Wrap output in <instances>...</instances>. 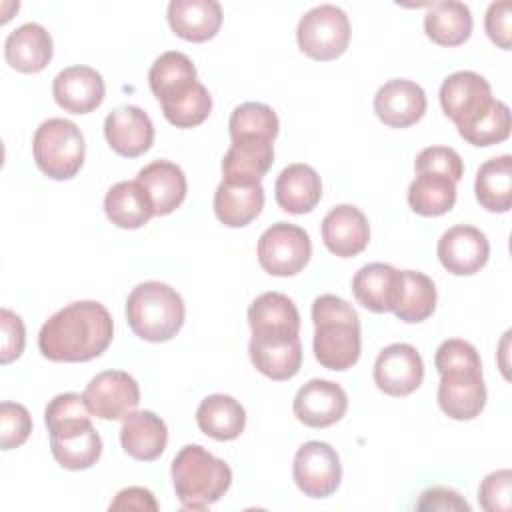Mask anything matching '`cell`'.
Returning a JSON list of instances; mask_svg holds the SVG:
<instances>
[{
    "instance_id": "cell-1",
    "label": "cell",
    "mask_w": 512,
    "mask_h": 512,
    "mask_svg": "<svg viewBox=\"0 0 512 512\" xmlns=\"http://www.w3.org/2000/svg\"><path fill=\"white\" fill-rule=\"evenodd\" d=\"M114 322L104 304L80 300L52 314L38 334V350L52 362H88L112 342Z\"/></svg>"
},
{
    "instance_id": "cell-2",
    "label": "cell",
    "mask_w": 512,
    "mask_h": 512,
    "mask_svg": "<svg viewBox=\"0 0 512 512\" xmlns=\"http://www.w3.org/2000/svg\"><path fill=\"white\" fill-rule=\"evenodd\" d=\"M314 356L328 370H348L360 358L358 312L334 294H322L312 302Z\"/></svg>"
},
{
    "instance_id": "cell-3",
    "label": "cell",
    "mask_w": 512,
    "mask_h": 512,
    "mask_svg": "<svg viewBox=\"0 0 512 512\" xmlns=\"http://www.w3.org/2000/svg\"><path fill=\"white\" fill-rule=\"evenodd\" d=\"M172 484L186 510H204L232 484L230 466L200 444H186L172 460Z\"/></svg>"
},
{
    "instance_id": "cell-4",
    "label": "cell",
    "mask_w": 512,
    "mask_h": 512,
    "mask_svg": "<svg viewBox=\"0 0 512 512\" xmlns=\"http://www.w3.org/2000/svg\"><path fill=\"white\" fill-rule=\"evenodd\" d=\"M182 296L164 282H142L126 298V320L132 332L146 342H168L184 324Z\"/></svg>"
},
{
    "instance_id": "cell-5",
    "label": "cell",
    "mask_w": 512,
    "mask_h": 512,
    "mask_svg": "<svg viewBox=\"0 0 512 512\" xmlns=\"http://www.w3.org/2000/svg\"><path fill=\"white\" fill-rule=\"evenodd\" d=\"M34 162L52 180L74 178L86 156V144L80 128L64 118L44 120L32 140Z\"/></svg>"
},
{
    "instance_id": "cell-6",
    "label": "cell",
    "mask_w": 512,
    "mask_h": 512,
    "mask_svg": "<svg viewBox=\"0 0 512 512\" xmlns=\"http://www.w3.org/2000/svg\"><path fill=\"white\" fill-rule=\"evenodd\" d=\"M296 40L298 48L312 60H336L350 44V20L342 8L320 4L300 18Z\"/></svg>"
},
{
    "instance_id": "cell-7",
    "label": "cell",
    "mask_w": 512,
    "mask_h": 512,
    "mask_svg": "<svg viewBox=\"0 0 512 512\" xmlns=\"http://www.w3.org/2000/svg\"><path fill=\"white\" fill-rule=\"evenodd\" d=\"M312 242L304 228L288 222H276L266 228L258 240V262L272 276H294L308 264Z\"/></svg>"
},
{
    "instance_id": "cell-8",
    "label": "cell",
    "mask_w": 512,
    "mask_h": 512,
    "mask_svg": "<svg viewBox=\"0 0 512 512\" xmlns=\"http://www.w3.org/2000/svg\"><path fill=\"white\" fill-rule=\"evenodd\" d=\"M292 476L304 496H332L342 480V464L338 452L328 442L320 440H310L302 444L294 456Z\"/></svg>"
},
{
    "instance_id": "cell-9",
    "label": "cell",
    "mask_w": 512,
    "mask_h": 512,
    "mask_svg": "<svg viewBox=\"0 0 512 512\" xmlns=\"http://www.w3.org/2000/svg\"><path fill=\"white\" fill-rule=\"evenodd\" d=\"M82 396L90 414L100 420H124L140 404L138 382L124 370L96 374Z\"/></svg>"
},
{
    "instance_id": "cell-10",
    "label": "cell",
    "mask_w": 512,
    "mask_h": 512,
    "mask_svg": "<svg viewBox=\"0 0 512 512\" xmlns=\"http://www.w3.org/2000/svg\"><path fill=\"white\" fill-rule=\"evenodd\" d=\"M492 102L494 98L488 80L472 70L454 72L440 86V106L456 128L476 120Z\"/></svg>"
},
{
    "instance_id": "cell-11",
    "label": "cell",
    "mask_w": 512,
    "mask_h": 512,
    "mask_svg": "<svg viewBox=\"0 0 512 512\" xmlns=\"http://www.w3.org/2000/svg\"><path fill=\"white\" fill-rule=\"evenodd\" d=\"M424 380V362L420 352L404 342L380 350L374 362V382L388 396H408Z\"/></svg>"
},
{
    "instance_id": "cell-12",
    "label": "cell",
    "mask_w": 512,
    "mask_h": 512,
    "mask_svg": "<svg viewBox=\"0 0 512 512\" xmlns=\"http://www.w3.org/2000/svg\"><path fill=\"white\" fill-rule=\"evenodd\" d=\"M440 264L456 276H472L480 272L490 256V244L482 230L458 224L448 228L436 246Z\"/></svg>"
},
{
    "instance_id": "cell-13",
    "label": "cell",
    "mask_w": 512,
    "mask_h": 512,
    "mask_svg": "<svg viewBox=\"0 0 512 512\" xmlns=\"http://www.w3.org/2000/svg\"><path fill=\"white\" fill-rule=\"evenodd\" d=\"M294 416L310 428H328L342 420L348 410L344 388L332 380L314 378L306 382L294 396Z\"/></svg>"
},
{
    "instance_id": "cell-14",
    "label": "cell",
    "mask_w": 512,
    "mask_h": 512,
    "mask_svg": "<svg viewBox=\"0 0 512 512\" xmlns=\"http://www.w3.org/2000/svg\"><path fill=\"white\" fill-rule=\"evenodd\" d=\"M104 80L92 66L76 64L60 70L52 82L56 104L70 114H88L104 100Z\"/></svg>"
},
{
    "instance_id": "cell-15",
    "label": "cell",
    "mask_w": 512,
    "mask_h": 512,
    "mask_svg": "<svg viewBox=\"0 0 512 512\" xmlns=\"http://www.w3.org/2000/svg\"><path fill=\"white\" fill-rule=\"evenodd\" d=\"M104 136L108 146L124 156L136 158L150 150L154 142V124L138 106H118L104 120Z\"/></svg>"
},
{
    "instance_id": "cell-16",
    "label": "cell",
    "mask_w": 512,
    "mask_h": 512,
    "mask_svg": "<svg viewBox=\"0 0 512 512\" xmlns=\"http://www.w3.org/2000/svg\"><path fill=\"white\" fill-rule=\"evenodd\" d=\"M374 112L390 128H408L426 112V94L420 84L394 78L378 88L374 96Z\"/></svg>"
},
{
    "instance_id": "cell-17",
    "label": "cell",
    "mask_w": 512,
    "mask_h": 512,
    "mask_svg": "<svg viewBox=\"0 0 512 512\" xmlns=\"http://www.w3.org/2000/svg\"><path fill=\"white\" fill-rule=\"evenodd\" d=\"M438 406L452 420H474L486 406L482 370L440 374Z\"/></svg>"
},
{
    "instance_id": "cell-18",
    "label": "cell",
    "mask_w": 512,
    "mask_h": 512,
    "mask_svg": "<svg viewBox=\"0 0 512 512\" xmlns=\"http://www.w3.org/2000/svg\"><path fill=\"white\" fill-rule=\"evenodd\" d=\"M322 240L334 256L352 258L368 246V240H370L368 218L360 208L352 204H340L324 216Z\"/></svg>"
},
{
    "instance_id": "cell-19",
    "label": "cell",
    "mask_w": 512,
    "mask_h": 512,
    "mask_svg": "<svg viewBox=\"0 0 512 512\" xmlns=\"http://www.w3.org/2000/svg\"><path fill=\"white\" fill-rule=\"evenodd\" d=\"M248 352L254 368L270 380H290L302 366V344L298 336L252 334Z\"/></svg>"
},
{
    "instance_id": "cell-20",
    "label": "cell",
    "mask_w": 512,
    "mask_h": 512,
    "mask_svg": "<svg viewBox=\"0 0 512 512\" xmlns=\"http://www.w3.org/2000/svg\"><path fill=\"white\" fill-rule=\"evenodd\" d=\"M402 288V270L384 262L362 266L352 278V292L366 310L382 314L392 312Z\"/></svg>"
},
{
    "instance_id": "cell-21",
    "label": "cell",
    "mask_w": 512,
    "mask_h": 512,
    "mask_svg": "<svg viewBox=\"0 0 512 512\" xmlns=\"http://www.w3.org/2000/svg\"><path fill=\"white\" fill-rule=\"evenodd\" d=\"M264 206V188L260 182L222 178L214 192V214L228 228L250 224Z\"/></svg>"
},
{
    "instance_id": "cell-22",
    "label": "cell",
    "mask_w": 512,
    "mask_h": 512,
    "mask_svg": "<svg viewBox=\"0 0 512 512\" xmlns=\"http://www.w3.org/2000/svg\"><path fill=\"white\" fill-rule=\"evenodd\" d=\"M52 52L54 44L50 32L36 22H26L18 26L6 36L4 42L6 62L10 64V68L24 74L42 72L50 64Z\"/></svg>"
},
{
    "instance_id": "cell-23",
    "label": "cell",
    "mask_w": 512,
    "mask_h": 512,
    "mask_svg": "<svg viewBox=\"0 0 512 512\" xmlns=\"http://www.w3.org/2000/svg\"><path fill=\"white\" fill-rule=\"evenodd\" d=\"M222 6L216 0H172L168 24L176 36L188 42H206L222 26Z\"/></svg>"
},
{
    "instance_id": "cell-24",
    "label": "cell",
    "mask_w": 512,
    "mask_h": 512,
    "mask_svg": "<svg viewBox=\"0 0 512 512\" xmlns=\"http://www.w3.org/2000/svg\"><path fill=\"white\" fill-rule=\"evenodd\" d=\"M168 442L166 422L150 410L132 412L124 418L120 428V444L124 452L140 462L156 460Z\"/></svg>"
},
{
    "instance_id": "cell-25",
    "label": "cell",
    "mask_w": 512,
    "mask_h": 512,
    "mask_svg": "<svg viewBox=\"0 0 512 512\" xmlns=\"http://www.w3.org/2000/svg\"><path fill=\"white\" fill-rule=\"evenodd\" d=\"M278 206L288 214H308L322 198V180L308 164L286 166L274 184Z\"/></svg>"
},
{
    "instance_id": "cell-26",
    "label": "cell",
    "mask_w": 512,
    "mask_h": 512,
    "mask_svg": "<svg viewBox=\"0 0 512 512\" xmlns=\"http://www.w3.org/2000/svg\"><path fill=\"white\" fill-rule=\"evenodd\" d=\"M248 324L258 336H298L300 314L286 294L264 292L248 308Z\"/></svg>"
},
{
    "instance_id": "cell-27",
    "label": "cell",
    "mask_w": 512,
    "mask_h": 512,
    "mask_svg": "<svg viewBox=\"0 0 512 512\" xmlns=\"http://www.w3.org/2000/svg\"><path fill=\"white\" fill-rule=\"evenodd\" d=\"M104 212L114 226L136 230L154 216V204L148 190L138 180H122L106 192Z\"/></svg>"
},
{
    "instance_id": "cell-28",
    "label": "cell",
    "mask_w": 512,
    "mask_h": 512,
    "mask_svg": "<svg viewBox=\"0 0 512 512\" xmlns=\"http://www.w3.org/2000/svg\"><path fill=\"white\" fill-rule=\"evenodd\" d=\"M150 194L154 216L172 214L186 198L188 184L180 166L168 160H154L146 164L136 178Z\"/></svg>"
},
{
    "instance_id": "cell-29",
    "label": "cell",
    "mask_w": 512,
    "mask_h": 512,
    "mask_svg": "<svg viewBox=\"0 0 512 512\" xmlns=\"http://www.w3.org/2000/svg\"><path fill=\"white\" fill-rule=\"evenodd\" d=\"M50 450L54 460L66 470H86L102 456V438L92 422L50 434Z\"/></svg>"
},
{
    "instance_id": "cell-30",
    "label": "cell",
    "mask_w": 512,
    "mask_h": 512,
    "mask_svg": "<svg viewBox=\"0 0 512 512\" xmlns=\"http://www.w3.org/2000/svg\"><path fill=\"white\" fill-rule=\"evenodd\" d=\"M274 162L272 140H232L222 160V178L260 182Z\"/></svg>"
},
{
    "instance_id": "cell-31",
    "label": "cell",
    "mask_w": 512,
    "mask_h": 512,
    "mask_svg": "<svg viewBox=\"0 0 512 512\" xmlns=\"http://www.w3.org/2000/svg\"><path fill=\"white\" fill-rule=\"evenodd\" d=\"M196 424L200 432L214 440H236L244 432L246 412L236 398L226 394H210L196 410Z\"/></svg>"
},
{
    "instance_id": "cell-32",
    "label": "cell",
    "mask_w": 512,
    "mask_h": 512,
    "mask_svg": "<svg viewBox=\"0 0 512 512\" xmlns=\"http://www.w3.org/2000/svg\"><path fill=\"white\" fill-rule=\"evenodd\" d=\"M424 32L438 46H460L472 34V12L464 2H434L424 14Z\"/></svg>"
},
{
    "instance_id": "cell-33",
    "label": "cell",
    "mask_w": 512,
    "mask_h": 512,
    "mask_svg": "<svg viewBox=\"0 0 512 512\" xmlns=\"http://www.w3.org/2000/svg\"><path fill=\"white\" fill-rule=\"evenodd\" d=\"M474 192L488 212H508L512 206V156L502 154L486 160L476 172Z\"/></svg>"
},
{
    "instance_id": "cell-34",
    "label": "cell",
    "mask_w": 512,
    "mask_h": 512,
    "mask_svg": "<svg viewBox=\"0 0 512 512\" xmlns=\"http://www.w3.org/2000/svg\"><path fill=\"white\" fill-rule=\"evenodd\" d=\"M408 204L420 216H442L456 204V182L438 172H418L408 188Z\"/></svg>"
},
{
    "instance_id": "cell-35",
    "label": "cell",
    "mask_w": 512,
    "mask_h": 512,
    "mask_svg": "<svg viewBox=\"0 0 512 512\" xmlns=\"http://www.w3.org/2000/svg\"><path fill=\"white\" fill-rule=\"evenodd\" d=\"M158 102L164 118L176 128H194L202 124L212 110V96L198 80Z\"/></svg>"
},
{
    "instance_id": "cell-36",
    "label": "cell",
    "mask_w": 512,
    "mask_h": 512,
    "mask_svg": "<svg viewBox=\"0 0 512 512\" xmlns=\"http://www.w3.org/2000/svg\"><path fill=\"white\" fill-rule=\"evenodd\" d=\"M436 286L432 278L416 270H402V288L394 306L396 318L414 324L432 316L436 308Z\"/></svg>"
},
{
    "instance_id": "cell-37",
    "label": "cell",
    "mask_w": 512,
    "mask_h": 512,
    "mask_svg": "<svg viewBox=\"0 0 512 512\" xmlns=\"http://www.w3.org/2000/svg\"><path fill=\"white\" fill-rule=\"evenodd\" d=\"M196 78L198 74H196L194 62L178 50L160 54L148 72L150 90L158 100L196 82Z\"/></svg>"
},
{
    "instance_id": "cell-38",
    "label": "cell",
    "mask_w": 512,
    "mask_h": 512,
    "mask_svg": "<svg viewBox=\"0 0 512 512\" xmlns=\"http://www.w3.org/2000/svg\"><path fill=\"white\" fill-rule=\"evenodd\" d=\"M278 116L276 112L262 102H244L234 108L228 120V132L232 140L242 138H260L272 140L278 136Z\"/></svg>"
},
{
    "instance_id": "cell-39",
    "label": "cell",
    "mask_w": 512,
    "mask_h": 512,
    "mask_svg": "<svg viewBox=\"0 0 512 512\" xmlns=\"http://www.w3.org/2000/svg\"><path fill=\"white\" fill-rule=\"evenodd\" d=\"M510 110L502 100H494L490 108L470 124L458 128V134L472 146H492L510 136Z\"/></svg>"
},
{
    "instance_id": "cell-40",
    "label": "cell",
    "mask_w": 512,
    "mask_h": 512,
    "mask_svg": "<svg viewBox=\"0 0 512 512\" xmlns=\"http://www.w3.org/2000/svg\"><path fill=\"white\" fill-rule=\"evenodd\" d=\"M44 422L50 434H58L90 422V410L84 396L76 392H64L54 396L44 410Z\"/></svg>"
},
{
    "instance_id": "cell-41",
    "label": "cell",
    "mask_w": 512,
    "mask_h": 512,
    "mask_svg": "<svg viewBox=\"0 0 512 512\" xmlns=\"http://www.w3.org/2000/svg\"><path fill=\"white\" fill-rule=\"evenodd\" d=\"M434 364L438 374L448 372H466V370H482L480 356L476 348L460 338H448L436 348Z\"/></svg>"
},
{
    "instance_id": "cell-42",
    "label": "cell",
    "mask_w": 512,
    "mask_h": 512,
    "mask_svg": "<svg viewBox=\"0 0 512 512\" xmlns=\"http://www.w3.org/2000/svg\"><path fill=\"white\" fill-rule=\"evenodd\" d=\"M32 432L30 412L18 402L0 404V448L12 450L22 446Z\"/></svg>"
},
{
    "instance_id": "cell-43",
    "label": "cell",
    "mask_w": 512,
    "mask_h": 512,
    "mask_svg": "<svg viewBox=\"0 0 512 512\" xmlns=\"http://www.w3.org/2000/svg\"><path fill=\"white\" fill-rule=\"evenodd\" d=\"M414 170L418 172H438L454 182H458L464 174V164L460 154L454 148L448 146H428L424 148L416 160H414Z\"/></svg>"
},
{
    "instance_id": "cell-44",
    "label": "cell",
    "mask_w": 512,
    "mask_h": 512,
    "mask_svg": "<svg viewBox=\"0 0 512 512\" xmlns=\"http://www.w3.org/2000/svg\"><path fill=\"white\" fill-rule=\"evenodd\" d=\"M510 492H512V472L508 468L496 470L482 480L478 488V502L486 512H508Z\"/></svg>"
},
{
    "instance_id": "cell-45",
    "label": "cell",
    "mask_w": 512,
    "mask_h": 512,
    "mask_svg": "<svg viewBox=\"0 0 512 512\" xmlns=\"http://www.w3.org/2000/svg\"><path fill=\"white\" fill-rule=\"evenodd\" d=\"M0 326H2V348H0V362L10 364L24 352L26 344V330L22 318L8 310H0Z\"/></svg>"
},
{
    "instance_id": "cell-46",
    "label": "cell",
    "mask_w": 512,
    "mask_h": 512,
    "mask_svg": "<svg viewBox=\"0 0 512 512\" xmlns=\"http://www.w3.org/2000/svg\"><path fill=\"white\" fill-rule=\"evenodd\" d=\"M512 2L510 0H500V2H492L486 10V18H484V28L488 38L502 50H510V36H512Z\"/></svg>"
},
{
    "instance_id": "cell-47",
    "label": "cell",
    "mask_w": 512,
    "mask_h": 512,
    "mask_svg": "<svg viewBox=\"0 0 512 512\" xmlns=\"http://www.w3.org/2000/svg\"><path fill=\"white\" fill-rule=\"evenodd\" d=\"M416 510H466L470 512V504L452 488L434 486L420 494Z\"/></svg>"
},
{
    "instance_id": "cell-48",
    "label": "cell",
    "mask_w": 512,
    "mask_h": 512,
    "mask_svg": "<svg viewBox=\"0 0 512 512\" xmlns=\"http://www.w3.org/2000/svg\"><path fill=\"white\" fill-rule=\"evenodd\" d=\"M110 510H150L156 512L158 510V502L154 498V494L148 488L142 486H130L124 488L116 494V498L110 502L108 506Z\"/></svg>"
}]
</instances>
